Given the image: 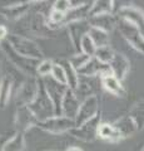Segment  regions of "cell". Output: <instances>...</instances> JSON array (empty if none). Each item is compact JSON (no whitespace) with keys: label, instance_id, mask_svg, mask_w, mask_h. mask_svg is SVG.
Returning a JSON list of instances; mask_svg holds the SVG:
<instances>
[{"label":"cell","instance_id":"6da1fadb","mask_svg":"<svg viewBox=\"0 0 144 151\" xmlns=\"http://www.w3.org/2000/svg\"><path fill=\"white\" fill-rule=\"evenodd\" d=\"M0 47H1L4 54L6 55L8 60L18 70H20L21 73H24L25 76H28V77H36V69H38L40 60L28 58V57H24L19 53H16V52L13 49V47L9 44L8 40L1 42Z\"/></svg>","mask_w":144,"mask_h":151},{"label":"cell","instance_id":"7a4b0ae2","mask_svg":"<svg viewBox=\"0 0 144 151\" xmlns=\"http://www.w3.org/2000/svg\"><path fill=\"white\" fill-rule=\"evenodd\" d=\"M38 84H39L38 94H36L35 100L28 107L30 108L31 112L36 116V119L39 121H44L46 119L55 116V111H54L53 102L50 100L48 92H46L43 78H38Z\"/></svg>","mask_w":144,"mask_h":151},{"label":"cell","instance_id":"3957f363","mask_svg":"<svg viewBox=\"0 0 144 151\" xmlns=\"http://www.w3.org/2000/svg\"><path fill=\"white\" fill-rule=\"evenodd\" d=\"M6 40L13 47V49L24 57L43 60V52L34 40L20 34H9Z\"/></svg>","mask_w":144,"mask_h":151},{"label":"cell","instance_id":"277c9868","mask_svg":"<svg viewBox=\"0 0 144 151\" xmlns=\"http://www.w3.org/2000/svg\"><path fill=\"white\" fill-rule=\"evenodd\" d=\"M117 28L119 33L122 34V37L132 45V48H134L137 52L144 55V32L140 30L134 24H132V23L119 18H118Z\"/></svg>","mask_w":144,"mask_h":151},{"label":"cell","instance_id":"5b68a950","mask_svg":"<svg viewBox=\"0 0 144 151\" xmlns=\"http://www.w3.org/2000/svg\"><path fill=\"white\" fill-rule=\"evenodd\" d=\"M36 127L52 135H59L64 132H70L75 127V121L65 116H53L44 121H39Z\"/></svg>","mask_w":144,"mask_h":151},{"label":"cell","instance_id":"8992f818","mask_svg":"<svg viewBox=\"0 0 144 151\" xmlns=\"http://www.w3.org/2000/svg\"><path fill=\"white\" fill-rule=\"evenodd\" d=\"M38 78L36 77H26L19 86L16 93V107L29 106L35 100L38 94Z\"/></svg>","mask_w":144,"mask_h":151},{"label":"cell","instance_id":"52a82bcc","mask_svg":"<svg viewBox=\"0 0 144 151\" xmlns=\"http://www.w3.org/2000/svg\"><path fill=\"white\" fill-rule=\"evenodd\" d=\"M43 81H44V84H45L46 92H48L50 100H52V102H53L55 116H63L62 115V103H63L64 94H65L67 89H68V86L57 82L52 77L43 78Z\"/></svg>","mask_w":144,"mask_h":151},{"label":"cell","instance_id":"ba28073f","mask_svg":"<svg viewBox=\"0 0 144 151\" xmlns=\"http://www.w3.org/2000/svg\"><path fill=\"white\" fill-rule=\"evenodd\" d=\"M100 113L99 111V100L95 94H92L88 98H84L82 101L80 108L75 117V127L82 126L83 124L90 121L92 119H94L95 116H98Z\"/></svg>","mask_w":144,"mask_h":151},{"label":"cell","instance_id":"9c48e42d","mask_svg":"<svg viewBox=\"0 0 144 151\" xmlns=\"http://www.w3.org/2000/svg\"><path fill=\"white\" fill-rule=\"evenodd\" d=\"M100 113L98 116H95L94 119H92L90 121L83 124L79 127H74L70 131L72 136H74L75 139L84 141V142H93L95 141V139L98 137V131L100 126Z\"/></svg>","mask_w":144,"mask_h":151},{"label":"cell","instance_id":"30bf717a","mask_svg":"<svg viewBox=\"0 0 144 151\" xmlns=\"http://www.w3.org/2000/svg\"><path fill=\"white\" fill-rule=\"evenodd\" d=\"M14 122H15L16 132H23L24 134L30 127L38 125L39 120L36 119V116L31 112V110L28 106H21V107H16L15 121Z\"/></svg>","mask_w":144,"mask_h":151},{"label":"cell","instance_id":"8fae6325","mask_svg":"<svg viewBox=\"0 0 144 151\" xmlns=\"http://www.w3.org/2000/svg\"><path fill=\"white\" fill-rule=\"evenodd\" d=\"M68 29V34L69 38L72 40V44L74 45L77 53H82L80 52V43L83 37H85L90 29V24L88 20H80V22H75V23H70L67 25Z\"/></svg>","mask_w":144,"mask_h":151},{"label":"cell","instance_id":"7c38bea8","mask_svg":"<svg viewBox=\"0 0 144 151\" xmlns=\"http://www.w3.org/2000/svg\"><path fill=\"white\" fill-rule=\"evenodd\" d=\"M117 17L119 19H124V20L132 23V24H134L140 30L144 32V13L138 6H134V5L120 6L117 13Z\"/></svg>","mask_w":144,"mask_h":151},{"label":"cell","instance_id":"4fadbf2b","mask_svg":"<svg viewBox=\"0 0 144 151\" xmlns=\"http://www.w3.org/2000/svg\"><path fill=\"white\" fill-rule=\"evenodd\" d=\"M82 102L79 101V97L77 96V93L72 91L70 88L67 89L65 94L63 98V103H62V115L68 117V119L75 120V117L79 112Z\"/></svg>","mask_w":144,"mask_h":151},{"label":"cell","instance_id":"5bb4252c","mask_svg":"<svg viewBox=\"0 0 144 151\" xmlns=\"http://www.w3.org/2000/svg\"><path fill=\"white\" fill-rule=\"evenodd\" d=\"M106 73H111L110 67L108 64L101 63L95 57H92L84 67L78 69V74L83 76V77H95V76H99L100 77V76L106 74Z\"/></svg>","mask_w":144,"mask_h":151},{"label":"cell","instance_id":"9a60e30c","mask_svg":"<svg viewBox=\"0 0 144 151\" xmlns=\"http://www.w3.org/2000/svg\"><path fill=\"white\" fill-rule=\"evenodd\" d=\"M109 67H110V70H111V73H113V76H115L119 81H123V79L127 77L129 69H131V62H129V59L124 54L115 52L114 58L110 62Z\"/></svg>","mask_w":144,"mask_h":151},{"label":"cell","instance_id":"2e32d148","mask_svg":"<svg viewBox=\"0 0 144 151\" xmlns=\"http://www.w3.org/2000/svg\"><path fill=\"white\" fill-rule=\"evenodd\" d=\"M30 1H21L18 4H11V5H5L0 8V14L6 19V20H18L21 17L29 12L30 8Z\"/></svg>","mask_w":144,"mask_h":151},{"label":"cell","instance_id":"e0dca14e","mask_svg":"<svg viewBox=\"0 0 144 151\" xmlns=\"http://www.w3.org/2000/svg\"><path fill=\"white\" fill-rule=\"evenodd\" d=\"M30 32L40 38H49L52 37V29L48 24V17H45L43 13H36L30 20Z\"/></svg>","mask_w":144,"mask_h":151},{"label":"cell","instance_id":"ac0fdd59","mask_svg":"<svg viewBox=\"0 0 144 151\" xmlns=\"http://www.w3.org/2000/svg\"><path fill=\"white\" fill-rule=\"evenodd\" d=\"M88 22L93 28H98L100 30L110 33L114 28H117L118 17L114 15V14H101V15L90 17L88 19Z\"/></svg>","mask_w":144,"mask_h":151},{"label":"cell","instance_id":"d6986e66","mask_svg":"<svg viewBox=\"0 0 144 151\" xmlns=\"http://www.w3.org/2000/svg\"><path fill=\"white\" fill-rule=\"evenodd\" d=\"M94 1H85L82 6L78 8H70L65 14V20H64V25H68L70 23L80 22V20H88L90 15V10Z\"/></svg>","mask_w":144,"mask_h":151},{"label":"cell","instance_id":"ffe728a7","mask_svg":"<svg viewBox=\"0 0 144 151\" xmlns=\"http://www.w3.org/2000/svg\"><path fill=\"white\" fill-rule=\"evenodd\" d=\"M100 82L104 89H106L109 93L114 94V96L125 97V94H127V91L122 84V81H119L115 76H113V73H106L100 76Z\"/></svg>","mask_w":144,"mask_h":151},{"label":"cell","instance_id":"44dd1931","mask_svg":"<svg viewBox=\"0 0 144 151\" xmlns=\"http://www.w3.org/2000/svg\"><path fill=\"white\" fill-rule=\"evenodd\" d=\"M113 125H114L115 129H117V131L119 132V135L122 139L131 137V136H133L135 132H138L135 124H134V121L131 119L129 115L119 117L117 121L113 122Z\"/></svg>","mask_w":144,"mask_h":151},{"label":"cell","instance_id":"7402d4cb","mask_svg":"<svg viewBox=\"0 0 144 151\" xmlns=\"http://www.w3.org/2000/svg\"><path fill=\"white\" fill-rule=\"evenodd\" d=\"M115 4H117V1H111V0H95L93 3L89 18L101 15V14H114L115 15V13H117Z\"/></svg>","mask_w":144,"mask_h":151},{"label":"cell","instance_id":"603a6c76","mask_svg":"<svg viewBox=\"0 0 144 151\" xmlns=\"http://www.w3.org/2000/svg\"><path fill=\"white\" fill-rule=\"evenodd\" d=\"M63 65L64 70H65V77H67V86L68 88H70L72 91L75 92L77 89L79 88V74H78V70L73 67V65L69 63L68 59H64L62 62H58Z\"/></svg>","mask_w":144,"mask_h":151},{"label":"cell","instance_id":"cb8c5ba5","mask_svg":"<svg viewBox=\"0 0 144 151\" xmlns=\"http://www.w3.org/2000/svg\"><path fill=\"white\" fill-rule=\"evenodd\" d=\"M14 86V79L11 76H4L0 81V110L5 108L11 96V89Z\"/></svg>","mask_w":144,"mask_h":151},{"label":"cell","instance_id":"d4e9b609","mask_svg":"<svg viewBox=\"0 0 144 151\" xmlns=\"http://www.w3.org/2000/svg\"><path fill=\"white\" fill-rule=\"evenodd\" d=\"M98 137L104 141H108V142H119L120 140H123L120 137L117 129L114 127V125L108 124V122L100 124L99 131H98Z\"/></svg>","mask_w":144,"mask_h":151},{"label":"cell","instance_id":"484cf974","mask_svg":"<svg viewBox=\"0 0 144 151\" xmlns=\"http://www.w3.org/2000/svg\"><path fill=\"white\" fill-rule=\"evenodd\" d=\"M128 115L134 121L138 131L144 130V100H139L134 103Z\"/></svg>","mask_w":144,"mask_h":151},{"label":"cell","instance_id":"4316f807","mask_svg":"<svg viewBox=\"0 0 144 151\" xmlns=\"http://www.w3.org/2000/svg\"><path fill=\"white\" fill-rule=\"evenodd\" d=\"M24 150H25V137L23 132H15L3 147V151H24Z\"/></svg>","mask_w":144,"mask_h":151},{"label":"cell","instance_id":"83f0119b","mask_svg":"<svg viewBox=\"0 0 144 151\" xmlns=\"http://www.w3.org/2000/svg\"><path fill=\"white\" fill-rule=\"evenodd\" d=\"M88 35L90 37V39L93 40V43L95 44L96 48H101V47L109 45V33H106L104 30H100L98 28H93L90 27Z\"/></svg>","mask_w":144,"mask_h":151},{"label":"cell","instance_id":"f1b7e54d","mask_svg":"<svg viewBox=\"0 0 144 151\" xmlns=\"http://www.w3.org/2000/svg\"><path fill=\"white\" fill-rule=\"evenodd\" d=\"M114 54H115V52L110 48V45H106V47H101V48H96L94 57L98 60H100L101 63L109 65L114 58Z\"/></svg>","mask_w":144,"mask_h":151},{"label":"cell","instance_id":"f546056e","mask_svg":"<svg viewBox=\"0 0 144 151\" xmlns=\"http://www.w3.org/2000/svg\"><path fill=\"white\" fill-rule=\"evenodd\" d=\"M54 68V62L52 59H43L40 60V63L36 69V76H39V78H46L50 77L53 73Z\"/></svg>","mask_w":144,"mask_h":151},{"label":"cell","instance_id":"4dcf8cb0","mask_svg":"<svg viewBox=\"0 0 144 151\" xmlns=\"http://www.w3.org/2000/svg\"><path fill=\"white\" fill-rule=\"evenodd\" d=\"M80 52L82 53H84L89 57H94L95 55V52H96V47L95 44L93 43V40L90 39L89 35H85L83 37L82 39V43H80Z\"/></svg>","mask_w":144,"mask_h":151},{"label":"cell","instance_id":"1f68e13d","mask_svg":"<svg viewBox=\"0 0 144 151\" xmlns=\"http://www.w3.org/2000/svg\"><path fill=\"white\" fill-rule=\"evenodd\" d=\"M90 58H92V57L87 55L84 53H75L73 57H70L68 60H69V63H70L73 67L78 70V69H80L82 67H84Z\"/></svg>","mask_w":144,"mask_h":151},{"label":"cell","instance_id":"d6a6232c","mask_svg":"<svg viewBox=\"0 0 144 151\" xmlns=\"http://www.w3.org/2000/svg\"><path fill=\"white\" fill-rule=\"evenodd\" d=\"M53 79H55L57 82L65 84L67 86V77H65V70H64L63 65L60 63H54V68H53V73L50 76Z\"/></svg>","mask_w":144,"mask_h":151},{"label":"cell","instance_id":"836d02e7","mask_svg":"<svg viewBox=\"0 0 144 151\" xmlns=\"http://www.w3.org/2000/svg\"><path fill=\"white\" fill-rule=\"evenodd\" d=\"M53 9L57 10L59 13L67 14L68 10L70 9V4H69V0H57V1L53 3Z\"/></svg>","mask_w":144,"mask_h":151},{"label":"cell","instance_id":"e575fe53","mask_svg":"<svg viewBox=\"0 0 144 151\" xmlns=\"http://www.w3.org/2000/svg\"><path fill=\"white\" fill-rule=\"evenodd\" d=\"M8 38V28L5 25H0V42Z\"/></svg>","mask_w":144,"mask_h":151},{"label":"cell","instance_id":"d590c367","mask_svg":"<svg viewBox=\"0 0 144 151\" xmlns=\"http://www.w3.org/2000/svg\"><path fill=\"white\" fill-rule=\"evenodd\" d=\"M10 137H11V136H8V135H0V151H3L4 145L8 142Z\"/></svg>","mask_w":144,"mask_h":151},{"label":"cell","instance_id":"8d00e7d4","mask_svg":"<svg viewBox=\"0 0 144 151\" xmlns=\"http://www.w3.org/2000/svg\"><path fill=\"white\" fill-rule=\"evenodd\" d=\"M65 151H83V150L79 147H75V146H72V147H68Z\"/></svg>","mask_w":144,"mask_h":151},{"label":"cell","instance_id":"74e56055","mask_svg":"<svg viewBox=\"0 0 144 151\" xmlns=\"http://www.w3.org/2000/svg\"><path fill=\"white\" fill-rule=\"evenodd\" d=\"M142 151H144V147H143V149H142Z\"/></svg>","mask_w":144,"mask_h":151},{"label":"cell","instance_id":"f35d334b","mask_svg":"<svg viewBox=\"0 0 144 151\" xmlns=\"http://www.w3.org/2000/svg\"><path fill=\"white\" fill-rule=\"evenodd\" d=\"M0 44H1V42H0Z\"/></svg>","mask_w":144,"mask_h":151}]
</instances>
